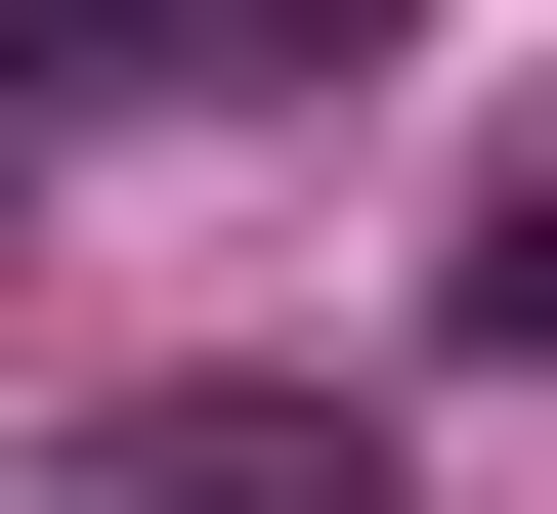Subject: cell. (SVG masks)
I'll return each instance as SVG.
<instances>
[{
	"mask_svg": "<svg viewBox=\"0 0 557 514\" xmlns=\"http://www.w3.org/2000/svg\"><path fill=\"white\" fill-rule=\"evenodd\" d=\"M472 343H557V172H515V215H472Z\"/></svg>",
	"mask_w": 557,
	"mask_h": 514,
	"instance_id": "obj_3",
	"label": "cell"
},
{
	"mask_svg": "<svg viewBox=\"0 0 557 514\" xmlns=\"http://www.w3.org/2000/svg\"><path fill=\"white\" fill-rule=\"evenodd\" d=\"M344 43H386V0H0V215H44L129 86H344Z\"/></svg>",
	"mask_w": 557,
	"mask_h": 514,
	"instance_id": "obj_1",
	"label": "cell"
},
{
	"mask_svg": "<svg viewBox=\"0 0 557 514\" xmlns=\"http://www.w3.org/2000/svg\"><path fill=\"white\" fill-rule=\"evenodd\" d=\"M44 514H386V429H344V386H129Z\"/></svg>",
	"mask_w": 557,
	"mask_h": 514,
	"instance_id": "obj_2",
	"label": "cell"
}]
</instances>
